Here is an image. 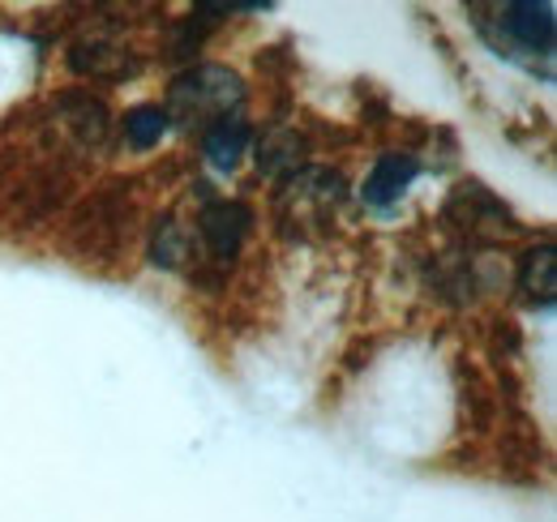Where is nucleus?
I'll list each match as a JSON object with an SVG mask.
<instances>
[{
    "label": "nucleus",
    "instance_id": "nucleus-14",
    "mask_svg": "<svg viewBox=\"0 0 557 522\" xmlns=\"http://www.w3.org/2000/svg\"><path fill=\"white\" fill-rule=\"evenodd\" d=\"M194 253V236L185 232V223H176L172 214L154 219L150 227V261L163 265V270H181Z\"/></svg>",
    "mask_w": 557,
    "mask_h": 522
},
{
    "label": "nucleus",
    "instance_id": "nucleus-4",
    "mask_svg": "<svg viewBox=\"0 0 557 522\" xmlns=\"http://www.w3.org/2000/svg\"><path fill=\"white\" fill-rule=\"evenodd\" d=\"M73 197V176L65 167L48 163V167H30L22 181L9 185V197H4V223L9 232L17 236H30L39 227H48Z\"/></svg>",
    "mask_w": 557,
    "mask_h": 522
},
{
    "label": "nucleus",
    "instance_id": "nucleus-2",
    "mask_svg": "<svg viewBox=\"0 0 557 522\" xmlns=\"http://www.w3.org/2000/svg\"><path fill=\"white\" fill-rule=\"evenodd\" d=\"M344 176L331 167H296L275 194V223L287 240H318L335 227Z\"/></svg>",
    "mask_w": 557,
    "mask_h": 522
},
{
    "label": "nucleus",
    "instance_id": "nucleus-9",
    "mask_svg": "<svg viewBox=\"0 0 557 522\" xmlns=\"http://www.w3.org/2000/svg\"><path fill=\"white\" fill-rule=\"evenodd\" d=\"M249 223H253L249 206H240V201H210L207 210L198 214V240L207 249V261L227 265V261L236 258L245 236H249Z\"/></svg>",
    "mask_w": 557,
    "mask_h": 522
},
{
    "label": "nucleus",
    "instance_id": "nucleus-7",
    "mask_svg": "<svg viewBox=\"0 0 557 522\" xmlns=\"http://www.w3.org/2000/svg\"><path fill=\"white\" fill-rule=\"evenodd\" d=\"M52 116H57L52 125H61V133L70 137L77 150H103L108 137H112V112L90 90H65L52 103Z\"/></svg>",
    "mask_w": 557,
    "mask_h": 522
},
{
    "label": "nucleus",
    "instance_id": "nucleus-15",
    "mask_svg": "<svg viewBox=\"0 0 557 522\" xmlns=\"http://www.w3.org/2000/svg\"><path fill=\"white\" fill-rule=\"evenodd\" d=\"M121 129H125V141H129L134 150H150V146H159V137L168 133V116H163L159 103H138V108L125 112Z\"/></svg>",
    "mask_w": 557,
    "mask_h": 522
},
{
    "label": "nucleus",
    "instance_id": "nucleus-5",
    "mask_svg": "<svg viewBox=\"0 0 557 522\" xmlns=\"http://www.w3.org/2000/svg\"><path fill=\"white\" fill-rule=\"evenodd\" d=\"M488 13H497L493 22L476 17L481 35L502 52V57H519V52H536L549 57L554 52V4L549 0H510V4H493Z\"/></svg>",
    "mask_w": 557,
    "mask_h": 522
},
{
    "label": "nucleus",
    "instance_id": "nucleus-11",
    "mask_svg": "<svg viewBox=\"0 0 557 522\" xmlns=\"http://www.w3.org/2000/svg\"><path fill=\"white\" fill-rule=\"evenodd\" d=\"M249 137H253V129H249L245 116H227V121H219V125H210V129L202 133V154L210 159V167L232 172V167L240 163Z\"/></svg>",
    "mask_w": 557,
    "mask_h": 522
},
{
    "label": "nucleus",
    "instance_id": "nucleus-10",
    "mask_svg": "<svg viewBox=\"0 0 557 522\" xmlns=\"http://www.w3.org/2000/svg\"><path fill=\"white\" fill-rule=\"evenodd\" d=\"M420 163L417 154H408V150H386L377 163H373V172L364 176V201L373 206V210H386V206H395L399 197L408 194V185L417 181Z\"/></svg>",
    "mask_w": 557,
    "mask_h": 522
},
{
    "label": "nucleus",
    "instance_id": "nucleus-3",
    "mask_svg": "<svg viewBox=\"0 0 557 522\" xmlns=\"http://www.w3.org/2000/svg\"><path fill=\"white\" fill-rule=\"evenodd\" d=\"M125 240H129V206H125L121 185H108V189L90 194L65 223V249L77 253L82 261L116 258Z\"/></svg>",
    "mask_w": 557,
    "mask_h": 522
},
{
    "label": "nucleus",
    "instance_id": "nucleus-6",
    "mask_svg": "<svg viewBox=\"0 0 557 522\" xmlns=\"http://www.w3.org/2000/svg\"><path fill=\"white\" fill-rule=\"evenodd\" d=\"M442 219H446L450 227H459L463 236H472V240H488V236L515 232L510 210L488 194L485 185H476V181H463V185L450 189L446 206H442Z\"/></svg>",
    "mask_w": 557,
    "mask_h": 522
},
{
    "label": "nucleus",
    "instance_id": "nucleus-13",
    "mask_svg": "<svg viewBox=\"0 0 557 522\" xmlns=\"http://www.w3.org/2000/svg\"><path fill=\"white\" fill-rule=\"evenodd\" d=\"M519 296L528 304H541V309L554 304V249L549 245L523 253V261H519Z\"/></svg>",
    "mask_w": 557,
    "mask_h": 522
},
{
    "label": "nucleus",
    "instance_id": "nucleus-8",
    "mask_svg": "<svg viewBox=\"0 0 557 522\" xmlns=\"http://www.w3.org/2000/svg\"><path fill=\"white\" fill-rule=\"evenodd\" d=\"M70 69L90 82H129L141 73V57L112 35H82L70 48Z\"/></svg>",
    "mask_w": 557,
    "mask_h": 522
},
{
    "label": "nucleus",
    "instance_id": "nucleus-16",
    "mask_svg": "<svg viewBox=\"0 0 557 522\" xmlns=\"http://www.w3.org/2000/svg\"><path fill=\"white\" fill-rule=\"evenodd\" d=\"M4 181H9V159H0V194H4Z\"/></svg>",
    "mask_w": 557,
    "mask_h": 522
},
{
    "label": "nucleus",
    "instance_id": "nucleus-1",
    "mask_svg": "<svg viewBox=\"0 0 557 522\" xmlns=\"http://www.w3.org/2000/svg\"><path fill=\"white\" fill-rule=\"evenodd\" d=\"M245 108V82L240 73L227 65H194L185 73L172 77L168 86V125L176 121L181 129H202L227 121V116H240Z\"/></svg>",
    "mask_w": 557,
    "mask_h": 522
},
{
    "label": "nucleus",
    "instance_id": "nucleus-12",
    "mask_svg": "<svg viewBox=\"0 0 557 522\" xmlns=\"http://www.w3.org/2000/svg\"><path fill=\"white\" fill-rule=\"evenodd\" d=\"M305 159V137L287 125H275L258 137V167L267 176H292Z\"/></svg>",
    "mask_w": 557,
    "mask_h": 522
}]
</instances>
